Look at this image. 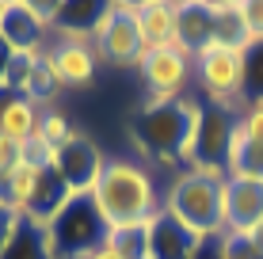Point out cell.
Returning a JSON list of instances; mask_svg holds the SVG:
<instances>
[{"mask_svg": "<svg viewBox=\"0 0 263 259\" xmlns=\"http://www.w3.org/2000/svg\"><path fill=\"white\" fill-rule=\"evenodd\" d=\"M92 202L103 213L107 229L149 225L164 210V183H157V175L138 160L107 156L103 175L92 187Z\"/></svg>", "mask_w": 263, "mask_h": 259, "instance_id": "1", "label": "cell"}, {"mask_svg": "<svg viewBox=\"0 0 263 259\" xmlns=\"http://www.w3.org/2000/svg\"><path fill=\"white\" fill-rule=\"evenodd\" d=\"M198 114H202V99H187V95L168 107H149V111L141 107L138 122H134V141L145 156L172 168L176 175V153L195 137Z\"/></svg>", "mask_w": 263, "mask_h": 259, "instance_id": "2", "label": "cell"}, {"mask_svg": "<svg viewBox=\"0 0 263 259\" xmlns=\"http://www.w3.org/2000/svg\"><path fill=\"white\" fill-rule=\"evenodd\" d=\"M164 210L179 217L198 236L225 233V180H210L202 172H179L164 183Z\"/></svg>", "mask_w": 263, "mask_h": 259, "instance_id": "3", "label": "cell"}, {"mask_svg": "<svg viewBox=\"0 0 263 259\" xmlns=\"http://www.w3.org/2000/svg\"><path fill=\"white\" fill-rule=\"evenodd\" d=\"M107 233H111V229H107L103 213L96 210L92 194H69V202L53 213L50 225H46L50 248H53L58 259H84V255H92L96 248L107 244Z\"/></svg>", "mask_w": 263, "mask_h": 259, "instance_id": "4", "label": "cell"}, {"mask_svg": "<svg viewBox=\"0 0 263 259\" xmlns=\"http://www.w3.org/2000/svg\"><path fill=\"white\" fill-rule=\"evenodd\" d=\"M195 84L202 103L240 111L244 107V50L210 42L195 53Z\"/></svg>", "mask_w": 263, "mask_h": 259, "instance_id": "5", "label": "cell"}, {"mask_svg": "<svg viewBox=\"0 0 263 259\" xmlns=\"http://www.w3.org/2000/svg\"><path fill=\"white\" fill-rule=\"evenodd\" d=\"M92 46L99 53V61H107V65H138L145 42H141V31H138V0H115V4L103 8V15H99V23L92 27Z\"/></svg>", "mask_w": 263, "mask_h": 259, "instance_id": "6", "label": "cell"}, {"mask_svg": "<svg viewBox=\"0 0 263 259\" xmlns=\"http://www.w3.org/2000/svg\"><path fill=\"white\" fill-rule=\"evenodd\" d=\"M46 61L53 69V76H58L61 92L65 88H88L99 69V53L92 46V34H77V31H53L50 46H46Z\"/></svg>", "mask_w": 263, "mask_h": 259, "instance_id": "7", "label": "cell"}, {"mask_svg": "<svg viewBox=\"0 0 263 259\" xmlns=\"http://www.w3.org/2000/svg\"><path fill=\"white\" fill-rule=\"evenodd\" d=\"M138 76L145 84V92H168V95H187L195 80V53L176 46H153V50H141L138 57Z\"/></svg>", "mask_w": 263, "mask_h": 259, "instance_id": "8", "label": "cell"}, {"mask_svg": "<svg viewBox=\"0 0 263 259\" xmlns=\"http://www.w3.org/2000/svg\"><path fill=\"white\" fill-rule=\"evenodd\" d=\"M103 149L96 145L88 133H72L65 145L58 149V168L53 172L61 175V183L69 187V194H92V187L99 183V175H103Z\"/></svg>", "mask_w": 263, "mask_h": 259, "instance_id": "9", "label": "cell"}, {"mask_svg": "<svg viewBox=\"0 0 263 259\" xmlns=\"http://www.w3.org/2000/svg\"><path fill=\"white\" fill-rule=\"evenodd\" d=\"M198 248H202V236L179 217H172L168 210H160L145 225V259H195Z\"/></svg>", "mask_w": 263, "mask_h": 259, "instance_id": "10", "label": "cell"}, {"mask_svg": "<svg viewBox=\"0 0 263 259\" xmlns=\"http://www.w3.org/2000/svg\"><path fill=\"white\" fill-rule=\"evenodd\" d=\"M233 126H237V111H225V107H210V103H202V114H198V126H195L198 168H202V164L225 168V153H229Z\"/></svg>", "mask_w": 263, "mask_h": 259, "instance_id": "11", "label": "cell"}, {"mask_svg": "<svg viewBox=\"0 0 263 259\" xmlns=\"http://www.w3.org/2000/svg\"><path fill=\"white\" fill-rule=\"evenodd\" d=\"M256 221H263V180L229 175L225 180V233L244 236Z\"/></svg>", "mask_w": 263, "mask_h": 259, "instance_id": "12", "label": "cell"}, {"mask_svg": "<svg viewBox=\"0 0 263 259\" xmlns=\"http://www.w3.org/2000/svg\"><path fill=\"white\" fill-rule=\"evenodd\" d=\"M0 34L12 42L15 53H42L50 46V31L34 19L31 0H4V15H0Z\"/></svg>", "mask_w": 263, "mask_h": 259, "instance_id": "13", "label": "cell"}, {"mask_svg": "<svg viewBox=\"0 0 263 259\" xmlns=\"http://www.w3.org/2000/svg\"><path fill=\"white\" fill-rule=\"evenodd\" d=\"M39 122H42L39 103H31L27 95L0 84V137L15 141V145H31L39 137Z\"/></svg>", "mask_w": 263, "mask_h": 259, "instance_id": "14", "label": "cell"}, {"mask_svg": "<svg viewBox=\"0 0 263 259\" xmlns=\"http://www.w3.org/2000/svg\"><path fill=\"white\" fill-rule=\"evenodd\" d=\"M138 31H141L145 50H153V46H176L179 4H172V0H141V4H138Z\"/></svg>", "mask_w": 263, "mask_h": 259, "instance_id": "15", "label": "cell"}, {"mask_svg": "<svg viewBox=\"0 0 263 259\" xmlns=\"http://www.w3.org/2000/svg\"><path fill=\"white\" fill-rule=\"evenodd\" d=\"M176 42L183 50H206L214 42V8L202 4V0H187L179 4V31H176Z\"/></svg>", "mask_w": 263, "mask_h": 259, "instance_id": "16", "label": "cell"}, {"mask_svg": "<svg viewBox=\"0 0 263 259\" xmlns=\"http://www.w3.org/2000/svg\"><path fill=\"white\" fill-rule=\"evenodd\" d=\"M210 8H214V42L237 46V50L248 46L252 31H248V23H244V4L240 0H217Z\"/></svg>", "mask_w": 263, "mask_h": 259, "instance_id": "17", "label": "cell"}, {"mask_svg": "<svg viewBox=\"0 0 263 259\" xmlns=\"http://www.w3.org/2000/svg\"><path fill=\"white\" fill-rule=\"evenodd\" d=\"M0 259H58L50 248V236H46V225H34V221H20L12 244L4 248Z\"/></svg>", "mask_w": 263, "mask_h": 259, "instance_id": "18", "label": "cell"}, {"mask_svg": "<svg viewBox=\"0 0 263 259\" xmlns=\"http://www.w3.org/2000/svg\"><path fill=\"white\" fill-rule=\"evenodd\" d=\"M195 259H263V255L237 233H214V236H202V248Z\"/></svg>", "mask_w": 263, "mask_h": 259, "instance_id": "19", "label": "cell"}, {"mask_svg": "<svg viewBox=\"0 0 263 259\" xmlns=\"http://www.w3.org/2000/svg\"><path fill=\"white\" fill-rule=\"evenodd\" d=\"M20 95H27V99L39 103V107H53V99L61 95V84H58V76H53L46 53L34 61V69H31V76H27V84H23V92H20Z\"/></svg>", "mask_w": 263, "mask_h": 259, "instance_id": "20", "label": "cell"}, {"mask_svg": "<svg viewBox=\"0 0 263 259\" xmlns=\"http://www.w3.org/2000/svg\"><path fill=\"white\" fill-rule=\"evenodd\" d=\"M263 99V38L244 46V103Z\"/></svg>", "mask_w": 263, "mask_h": 259, "instance_id": "21", "label": "cell"}, {"mask_svg": "<svg viewBox=\"0 0 263 259\" xmlns=\"http://www.w3.org/2000/svg\"><path fill=\"white\" fill-rule=\"evenodd\" d=\"M72 122H69V114L61 111V107H42V122H39V137L42 141H50V145H65V141L72 137Z\"/></svg>", "mask_w": 263, "mask_h": 259, "instance_id": "22", "label": "cell"}, {"mask_svg": "<svg viewBox=\"0 0 263 259\" xmlns=\"http://www.w3.org/2000/svg\"><path fill=\"white\" fill-rule=\"evenodd\" d=\"M107 244L126 259H145V225H126V229H111Z\"/></svg>", "mask_w": 263, "mask_h": 259, "instance_id": "23", "label": "cell"}, {"mask_svg": "<svg viewBox=\"0 0 263 259\" xmlns=\"http://www.w3.org/2000/svg\"><path fill=\"white\" fill-rule=\"evenodd\" d=\"M237 130H240L248 141L263 145V99H248V103L237 111Z\"/></svg>", "mask_w": 263, "mask_h": 259, "instance_id": "24", "label": "cell"}, {"mask_svg": "<svg viewBox=\"0 0 263 259\" xmlns=\"http://www.w3.org/2000/svg\"><path fill=\"white\" fill-rule=\"evenodd\" d=\"M42 53H46V50H42ZM42 53H15V57H12V65H8V76H4V84L12 88V92H23L27 76H31L34 61H39Z\"/></svg>", "mask_w": 263, "mask_h": 259, "instance_id": "25", "label": "cell"}, {"mask_svg": "<svg viewBox=\"0 0 263 259\" xmlns=\"http://www.w3.org/2000/svg\"><path fill=\"white\" fill-rule=\"evenodd\" d=\"M20 164H23V145H15V141L0 137V187L8 183V175H12Z\"/></svg>", "mask_w": 263, "mask_h": 259, "instance_id": "26", "label": "cell"}, {"mask_svg": "<svg viewBox=\"0 0 263 259\" xmlns=\"http://www.w3.org/2000/svg\"><path fill=\"white\" fill-rule=\"evenodd\" d=\"M20 213H15L12 206H8L4 198H0V255H4V248L12 244V236H15V229H20Z\"/></svg>", "mask_w": 263, "mask_h": 259, "instance_id": "27", "label": "cell"}, {"mask_svg": "<svg viewBox=\"0 0 263 259\" xmlns=\"http://www.w3.org/2000/svg\"><path fill=\"white\" fill-rule=\"evenodd\" d=\"M244 23L252 31V42L263 38V0H244Z\"/></svg>", "mask_w": 263, "mask_h": 259, "instance_id": "28", "label": "cell"}, {"mask_svg": "<svg viewBox=\"0 0 263 259\" xmlns=\"http://www.w3.org/2000/svg\"><path fill=\"white\" fill-rule=\"evenodd\" d=\"M12 57H15V50H12V42L0 34V84H4V76H8V65H12Z\"/></svg>", "mask_w": 263, "mask_h": 259, "instance_id": "29", "label": "cell"}, {"mask_svg": "<svg viewBox=\"0 0 263 259\" xmlns=\"http://www.w3.org/2000/svg\"><path fill=\"white\" fill-rule=\"evenodd\" d=\"M244 240H248L252 248H256V252L263 255V221H256V225L248 229V233H244Z\"/></svg>", "mask_w": 263, "mask_h": 259, "instance_id": "30", "label": "cell"}, {"mask_svg": "<svg viewBox=\"0 0 263 259\" xmlns=\"http://www.w3.org/2000/svg\"><path fill=\"white\" fill-rule=\"evenodd\" d=\"M84 259H126V255H119L111 244H103V248H96V252H92V255H84Z\"/></svg>", "mask_w": 263, "mask_h": 259, "instance_id": "31", "label": "cell"}, {"mask_svg": "<svg viewBox=\"0 0 263 259\" xmlns=\"http://www.w3.org/2000/svg\"><path fill=\"white\" fill-rule=\"evenodd\" d=\"M0 15H4V0H0Z\"/></svg>", "mask_w": 263, "mask_h": 259, "instance_id": "32", "label": "cell"}]
</instances>
